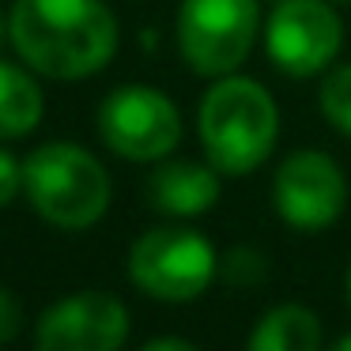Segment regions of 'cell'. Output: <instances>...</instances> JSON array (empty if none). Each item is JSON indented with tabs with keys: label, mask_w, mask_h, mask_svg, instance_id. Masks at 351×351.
<instances>
[{
	"label": "cell",
	"mask_w": 351,
	"mask_h": 351,
	"mask_svg": "<svg viewBox=\"0 0 351 351\" xmlns=\"http://www.w3.org/2000/svg\"><path fill=\"white\" fill-rule=\"evenodd\" d=\"M8 38L42 76L84 80L117 53V19L102 0H16Z\"/></svg>",
	"instance_id": "1"
},
{
	"label": "cell",
	"mask_w": 351,
	"mask_h": 351,
	"mask_svg": "<svg viewBox=\"0 0 351 351\" xmlns=\"http://www.w3.org/2000/svg\"><path fill=\"white\" fill-rule=\"evenodd\" d=\"M280 110L272 95L245 76H223L200 102V144L223 174H250L272 155Z\"/></svg>",
	"instance_id": "2"
},
{
	"label": "cell",
	"mask_w": 351,
	"mask_h": 351,
	"mask_svg": "<svg viewBox=\"0 0 351 351\" xmlns=\"http://www.w3.org/2000/svg\"><path fill=\"white\" fill-rule=\"evenodd\" d=\"M23 193L61 230H87L110 208V174L80 144H42L23 162Z\"/></svg>",
	"instance_id": "3"
},
{
	"label": "cell",
	"mask_w": 351,
	"mask_h": 351,
	"mask_svg": "<svg viewBox=\"0 0 351 351\" xmlns=\"http://www.w3.org/2000/svg\"><path fill=\"white\" fill-rule=\"evenodd\" d=\"M215 250L189 227H155L129 250V276L144 295L162 302H189L212 283Z\"/></svg>",
	"instance_id": "4"
},
{
	"label": "cell",
	"mask_w": 351,
	"mask_h": 351,
	"mask_svg": "<svg viewBox=\"0 0 351 351\" xmlns=\"http://www.w3.org/2000/svg\"><path fill=\"white\" fill-rule=\"evenodd\" d=\"M257 38V0H182L178 46L200 76H230Z\"/></svg>",
	"instance_id": "5"
},
{
	"label": "cell",
	"mask_w": 351,
	"mask_h": 351,
	"mask_svg": "<svg viewBox=\"0 0 351 351\" xmlns=\"http://www.w3.org/2000/svg\"><path fill=\"white\" fill-rule=\"evenodd\" d=\"M99 132L110 152L132 162L167 159L182 140V114L155 87H117L99 110Z\"/></svg>",
	"instance_id": "6"
},
{
	"label": "cell",
	"mask_w": 351,
	"mask_h": 351,
	"mask_svg": "<svg viewBox=\"0 0 351 351\" xmlns=\"http://www.w3.org/2000/svg\"><path fill=\"white\" fill-rule=\"evenodd\" d=\"M129 340V310L110 291H76L38 317V351H121Z\"/></svg>",
	"instance_id": "7"
},
{
	"label": "cell",
	"mask_w": 351,
	"mask_h": 351,
	"mask_svg": "<svg viewBox=\"0 0 351 351\" xmlns=\"http://www.w3.org/2000/svg\"><path fill=\"white\" fill-rule=\"evenodd\" d=\"M268 57L287 76H313L340 53L343 23L325 0H283L268 19Z\"/></svg>",
	"instance_id": "8"
},
{
	"label": "cell",
	"mask_w": 351,
	"mask_h": 351,
	"mask_svg": "<svg viewBox=\"0 0 351 351\" xmlns=\"http://www.w3.org/2000/svg\"><path fill=\"white\" fill-rule=\"evenodd\" d=\"M348 182L325 152H295L276 170V208L295 230H325L340 219Z\"/></svg>",
	"instance_id": "9"
},
{
	"label": "cell",
	"mask_w": 351,
	"mask_h": 351,
	"mask_svg": "<svg viewBox=\"0 0 351 351\" xmlns=\"http://www.w3.org/2000/svg\"><path fill=\"white\" fill-rule=\"evenodd\" d=\"M147 200L167 215H200L219 200V178L204 162H159V170L147 182Z\"/></svg>",
	"instance_id": "10"
},
{
	"label": "cell",
	"mask_w": 351,
	"mask_h": 351,
	"mask_svg": "<svg viewBox=\"0 0 351 351\" xmlns=\"http://www.w3.org/2000/svg\"><path fill=\"white\" fill-rule=\"evenodd\" d=\"M250 351H321V321L306 306L283 302L257 321Z\"/></svg>",
	"instance_id": "11"
},
{
	"label": "cell",
	"mask_w": 351,
	"mask_h": 351,
	"mask_svg": "<svg viewBox=\"0 0 351 351\" xmlns=\"http://www.w3.org/2000/svg\"><path fill=\"white\" fill-rule=\"evenodd\" d=\"M42 110H46L42 87L34 84L31 72L0 61V136L16 140L34 132L42 121Z\"/></svg>",
	"instance_id": "12"
},
{
	"label": "cell",
	"mask_w": 351,
	"mask_h": 351,
	"mask_svg": "<svg viewBox=\"0 0 351 351\" xmlns=\"http://www.w3.org/2000/svg\"><path fill=\"white\" fill-rule=\"evenodd\" d=\"M321 110H325L328 125L351 136V64L332 69L321 84Z\"/></svg>",
	"instance_id": "13"
},
{
	"label": "cell",
	"mask_w": 351,
	"mask_h": 351,
	"mask_svg": "<svg viewBox=\"0 0 351 351\" xmlns=\"http://www.w3.org/2000/svg\"><path fill=\"white\" fill-rule=\"evenodd\" d=\"M227 276L234 283H257L261 276H265V261L257 257L253 250H245V245H238V250H230L227 253Z\"/></svg>",
	"instance_id": "14"
},
{
	"label": "cell",
	"mask_w": 351,
	"mask_h": 351,
	"mask_svg": "<svg viewBox=\"0 0 351 351\" xmlns=\"http://www.w3.org/2000/svg\"><path fill=\"white\" fill-rule=\"evenodd\" d=\"M19 189H23V167L16 162V155L0 152V208L12 204L19 197Z\"/></svg>",
	"instance_id": "15"
},
{
	"label": "cell",
	"mask_w": 351,
	"mask_h": 351,
	"mask_svg": "<svg viewBox=\"0 0 351 351\" xmlns=\"http://www.w3.org/2000/svg\"><path fill=\"white\" fill-rule=\"evenodd\" d=\"M19 325H23V310H19L16 295L0 287V348H4L8 340H16Z\"/></svg>",
	"instance_id": "16"
},
{
	"label": "cell",
	"mask_w": 351,
	"mask_h": 351,
	"mask_svg": "<svg viewBox=\"0 0 351 351\" xmlns=\"http://www.w3.org/2000/svg\"><path fill=\"white\" fill-rule=\"evenodd\" d=\"M140 351H197L189 340H182V336H159V340L144 343Z\"/></svg>",
	"instance_id": "17"
},
{
	"label": "cell",
	"mask_w": 351,
	"mask_h": 351,
	"mask_svg": "<svg viewBox=\"0 0 351 351\" xmlns=\"http://www.w3.org/2000/svg\"><path fill=\"white\" fill-rule=\"evenodd\" d=\"M328 351H351V332H348V336H340V340H336Z\"/></svg>",
	"instance_id": "18"
},
{
	"label": "cell",
	"mask_w": 351,
	"mask_h": 351,
	"mask_svg": "<svg viewBox=\"0 0 351 351\" xmlns=\"http://www.w3.org/2000/svg\"><path fill=\"white\" fill-rule=\"evenodd\" d=\"M348 302H351V276H348Z\"/></svg>",
	"instance_id": "19"
},
{
	"label": "cell",
	"mask_w": 351,
	"mask_h": 351,
	"mask_svg": "<svg viewBox=\"0 0 351 351\" xmlns=\"http://www.w3.org/2000/svg\"><path fill=\"white\" fill-rule=\"evenodd\" d=\"M0 34H4V19H0Z\"/></svg>",
	"instance_id": "20"
}]
</instances>
